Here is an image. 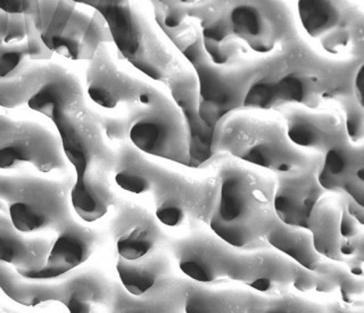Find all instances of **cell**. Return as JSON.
I'll use <instances>...</instances> for the list:
<instances>
[{
	"label": "cell",
	"mask_w": 364,
	"mask_h": 313,
	"mask_svg": "<svg viewBox=\"0 0 364 313\" xmlns=\"http://www.w3.org/2000/svg\"><path fill=\"white\" fill-rule=\"evenodd\" d=\"M166 161L125 140L117 147L114 182L131 195L151 197L164 227L208 225L219 191L215 163L208 159L200 166L185 165L180 170Z\"/></svg>",
	"instance_id": "1"
},
{
	"label": "cell",
	"mask_w": 364,
	"mask_h": 313,
	"mask_svg": "<svg viewBox=\"0 0 364 313\" xmlns=\"http://www.w3.org/2000/svg\"><path fill=\"white\" fill-rule=\"evenodd\" d=\"M168 248L178 269L193 282H237L270 295L293 290L297 263L270 245L238 248L202 225L168 243Z\"/></svg>",
	"instance_id": "2"
},
{
	"label": "cell",
	"mask_w": 364,
	"mask_h": 313,
	"mask_svg": "<svg viewBox=\"0 0 364 313\" xmlns=\"http://www.w3.org/2000/svg\"><path fill=\"white\" fill-rule=\"evenodd\" d=\"M49 120L56 127L63 153L75 170L70 203L83 221L102 219L119 198L112 184L119 146H112L100 113L89 107L85 100L62 108Z\"/></svg>",
	"instance_id": "3"
},
{
	"label": "cell",
	"mask_w": 364,
	"mask_h": 313,
	"mask_svg": "<svg viewBox=\"0 0 364 313\" xmlns=\"http://www.w3.org/2000/svg\"><path fill=\"white\" fill-rule=\"evenodd\" d=\"M73 1L97 11L123 60L148 79L164 85L173 100L198 94L193 68L182 54H176L179 51L159 28L155 15L151 20L136 0Z\"/></svg>",
	"instance_id": "4"
},
{
	"label": "cell",
	"mask_w": 364,
	"mask_h": 313,
	"mask_svg": "<svg viewBox=\"0 0 364 313\" xmlns=\"http://www.w3.org/2000/svg\"><path fill=\"white\" fill-rule=\"evenodd\" d=\"M210 159L219 191L208 228L238 248L267 244L265 237L279 219L273 206L274 174L225 154Z\"/></svg>",
	"instance_id": "5"
},
{
	"label": "cell",
	"mask_w": 364,
	"mask_h": 313,
	"mask_svg": "<svg viewBox=\"0 0 364 313\" xmlns=\"http://www.w3.org/2000/svg\"><path fill=\"white\" fill-rule=\"evenodd\" d=\"M210 154H225L274 174L322 161L316 152L299 147L290 140L278 110L253 106L232 110L216 122Z\"/></svg>",
	"instance_id": "6"
},
{
	"label": "cell",
	"mask_w": 364,
	"mask_h": 313,
	"mask_svg": "<svg viewBox=\"0 0 364 313\" xmlns=\"http://www.w3.org/2000/svg\"><path fill=\"white\" fill-rule=\"evenodd\" d=\"M155 81L136 77L112 113L128 122V140L142 153L189 165V134L181 110Z\"/></svg>",
	"instance_id": "7"
},
{
	"label": "cell",
	"mask_w": 364,
	"mask_h": 313,
	"mask_svg": "<svg viewBox=\"0 0 364 313\" xmlns=\"http://www.w3.org/2000/svg\"><path fill=\"white\" fill-rule=\"evenodd\" d=\"M79 6L73 0H31L26 16L53 54L88 62L100 46L112 43L111 34L97 11Z\"/></svg>",
	"instance_id": "8"
},
{
	"label": "cell",
	"mask_w": 364,
	"mask_h": 313,
	"mask_svg": "<svg viewBox=\"0 0 364 313\" xmlns=\"http://www.w3.org/2000/svg\"><path fill=\"white\" fill-rule=\"evenodd\" d=\"M72 185L70 179L57 181L0 174V212L21 233H57L73 218L70 208Z\"/></svg>",
	"instance_id": "9"
},
{
	"label": "cell",
	"mask_w": 364,
	"mask_h": 313,
	"mask_svg": "<svg viewBox=\"0 0 364 313\" xmlns=\"http://www.w3.org/2000/svg\"><path fill=\"white\" fill-rule=\"evenodd\" d=\"M108 231L117 256L136 260L168 245L155 212L130 199L117 198L108 212Z\"/></svg>",
	"instance_id": "10"
},
{
	"label": "cell",
	"mask_w": 364,
	"mask_h": 313,
	"mask_svg": "<svg viewBox=\"0 0 364 313\" xmlns=\"http://www.w3.org/2000/svg\"><path fill=\"white\" fill-rule=\"evenodd\" d=\"M60 140L45 125L20 121L13 139L0 148V170L30 166L43 174H63L68 170Z\"/></svg>",
	"instance_id": "11"
},
{
	"label": "cell",
	"mask_w": 364,
	"mask_h": 313,
	"mask_svg": "<svg viewBox=\"0 0 364 313\" xmlns=\"http://www.w3.org/2000/svg\"><path fill=\"white\" fill-rule=\"evenodd\" d=\"M270 297L237 282L202 284L187 278L185 312L267 313Z\"/></svg>",
	"instance_id": "12"
},
{
	"label": "cell",
	"mask_w": 364,
	"mask_h": 313,
	"mask_svg": "<svg viewBox=\"0 0 364 313\" xmlns=\"http://www.w3.org/2000/svg\"><path fill=\"white\" fill-rule=\"evenodd\" d=\"M321 163L274 174L273 206L280 221L307 228L311 211L322 193L318 174Z\"/></svg>",
	"instance_id": "13"
},
{
	"label": "cell",
	"mask_w": 364,
	"mask_h": 313,
	"mask_svg": "<svg viewBox=\"0 0 364 313\" xmlns=\"http://www.w3.org/2000/svg\"><path fill=\"white\" fill-rule=\"evenodd\" d=\"M185 279L176 275L163 279L142 295H132L119 282H114L109 311L121 313L185 312Z\"/></svg>",
	"instance_id": "14"
},
{
	"label": "cell",
	"mask_w": 364,
	"mask_h": 313,
	"mask_svg": "<svg viewBox=\"0 0 364 313\" xmlns=\"http://www.w3.org/2000/svg\"><path fill=\"white\" fill-rule=\"evenodd\" d=\"M55 233L45 265L60 277L88 261L100 245V235L73 218Z\"/></svg>",
	"instance_id": "15"
},
{
	"label": "cell",
	"mask_w": 364,
	"mask_h": 313,
	"mask_svg": "<svg viewBox=\"0 0 364 313\" xmlns=\"http://www.w3.org/2000/svg\"><path fill=\"white\" fill-rule=\"evenodd\" d=\"M346 197L333 191H324L311 211L307 228L312 233L316 252L326 259L343 261L341 248V216Z\"/></svg>",
	"instance_id": "16"
},
{
	"label": "cell",
	"mask_w": 364,
	"mask_h": 313,
	"mask_svg": "<svg viewBox=\"0 0 364 313\" xmlns=\"http://www.w3.org/2000/svg\"><path fill=\"white\" fill-rule=\"evenodd\" d=\"M53 239L21 233L9 216L0 212V263L17 271L41 269L47 262Z\"/></svg>",
	"instance_id": "17"
},
{
	"label": "cell",
	"mask_w": 364,
	"mask_h": 313,
	"mask_svg": "<svg viewBox=\"0 0 364 313\" xmlns=\"http://www.w3.org/2000/svg\"><path fill=\"white\" fill-rule=\"evenodd\" d=\"M173 256L170 248H159L139 259L125 260L117 256V272L119 284L132 295H142L163 279L174 275Z\"/></svg>",
	"instance_id": "18"
},
{
	"label": "cell",
	"mask_w": 364,
	"mask_h": 313,
	"mask_svg": "<svg viewBox=\"0 0 364 313\" xmlns=\"http://www.w3.org/2000/svg\"><path fill=\"white\" fill-rule=\"evenodd\" d=\"M0 290L9 299L26 307H37L46 302L63 303L64 299L62 277L56 279L26 278L5 263H0Z\"/></svg>",
	"instance_id": "19"
},
{
	"label": "cell",
	"mask_w": 364,
	"mask_h": 313,
	"mask_svg": "<svg viewBox=\"0 0 364 313\" xmlns=\"http://www.w3.org/2000/svg\"><path fill=\"white\" fill-rule=\"evenodd\" d=\"M265 243L297 265L316 270L322 256L316 252L310 229L278 221L265 237Z\"/></svg>",
	"instance_id": "20"
},
{
	"label": "cell",
	"mask_w": 364,
	"mask_h": 313,
	"mask_svg": "<svg viewBox=\"0 0 364 313\" xmlns=\"http://www.w3.org/2000/svg\"><path fill=\"white\" fill-rule=\"evenodd\" d=\"M53 55L33 26L26 37L0 46V80L16 77L32 62L50 60Z\"/></svg>",
	"instance_id": "21"
},
{
	"label": "cell",
	"mask_w": 364,
	"mask_h": 313,
	"mask_svg": "<svg viewBox=\"0 0 364 313\" xmlns=\"http://www.w3.org/2000/svg\"><path fill=\"white\" fill-rule=\"evenodd\" d=\"M316 271L321 273L327 282L329 293L338 292L341 301L346 304L362 299L364 292L363 275H358L344 261L326 259L322 256Z\"/></svg>",
	"instance_id": "22"
},
{
	"label": "cell",
	"mask_w": 364,
	"mask_h": 313,
	"mask_svg": "<svg viewBox=\"0 0 364 313\" xmlns=\"http://www.w3.org/2000/svg\"><path fill=\"white\" fill-rule=\"evenodd\" d=\"M32 26L33 23L26 15L9 14L0 9V46L26 37Z\"/></svg>",
	"instance_id": "23"
},
{
	"label": "cell",
	"mask_w": 364,
	"mask_h": 313,
	"mask_svg": "<svg viewBox=\"0 0 364 313\" xmlns=\"http://www.w3.org/2000/svg\"><path fill=\"white\" fill-rule=\"evenodd\" d=\"M18 120L11 119L0 113V148L7 145L16 134Z\"/></svg>",
	"instance_id": "24"
},
{
	"label": "cell",
	"mask_w": 364,
	"mask_h": 313,
	"mask_svg": "<svg viewBox=\"0 0 364 313\" xmlns=\"http://www.w3.org/2000/svg\"><path fill=\"white\" fill-rule=\"evenodd\" d=\"M31 0H0V9L9 14H28Z\"/></svg>",
	"instance_id": "25"
}]
</instances>
